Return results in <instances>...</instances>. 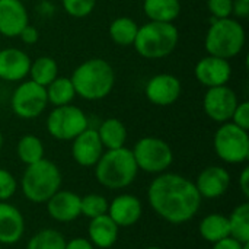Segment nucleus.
I'll return each instance as SVG.
<instances>
[{
	"mask_svg": "<svg viewBox=\"0 0 249 249\" xmlns=\"http://www.w3.org/2000/svg\"><path fill=\"white\" fill-rule=\"evenodd\" d=\"M147 200L160 219L171 225H182L198 213L203 198L193 181L179 174L163 172L150 182Z\"/></svg>",
	"mask_w": 249,
	"mask_h": 249,
	"instance_id": "f257e3e1",
	"label": "nucleus"
},
{
	"mask_svg": "<svg viewBox=\"0 0 249 249\" xmlns=\"http://www.w3.org/2000/svg\"><path fill=\"white\" fill-rule=\"evenodd\" d=\"M76 96L86 101H101L112 92L115 86V71L112 66L99 57L80 63L71 73Z\"/></svg>",
	"mask_w": 249,
	"mask_h": 249,
	"instance_id": "f03ea898",
	"label": "nucleus"
},
{
	"mask_svg": "<svg viewBox=\"0 0 249 249\" xmlns=\"http://www.w3.org/2000/svg\"><path fill=\"white\" fill-rule=\"evenodd\" d=\"M93 168L96 181L109 190L127 188L139 174L133 152L125 146L104 152Z\"/></svg>",
	"mask_w": 249,
	"mask_h": 249,
	"instance_id": "7ed1b4c3",
	"label": "nucleus"
},
{
	"mask_svg": "<svg viewBox=\"0 0 249 249\" xmlns=\"http://www.w3.org/2000/svg\"><path fill=\"white\" fill-rule=\"evenodd\" d=\"M179 42V31L174 22L149 20L139 26L133 47L137 54L147 60H160L171 55Z\"/></svg>",
	"mask_w": 249,
	"mask_h": 249,
	"instance_id": "20e7f679",
	"label": "nucleus"
},
{
	"mask_svg": "<svg viewBox=\"0 0 249 249\" xmlns=\"http://www.w3.org/2000/svg\"><path fill=\"white\" fill-rule=\"evenodd\" d=\"M61 181L60 168L44 158L26 166L20 179V190L26 200L41 204L47 203L61 188Z\"/></svg>",
	"mask_w": 249,
	"mask_h": 249,
	"instance_id": "39448f33",
	"label": "nucleus"
},
{
	"mask_svg": "<svg viewBox=\"0 0 249 249\" xmlns=\"http://www.w3.org/2000/svg\"><path fill=\"white\" fill-rule=\"evenodd\" d=\"M247 42V32L238 19H213L204 38L207 54L225 60L239 55Z\"/></svg>",
	"mask_w": 249,
	"mask_h": 249,
	"instance_id": "423d86ee",
	"label": "nucleus"
},
{
	"mask_svg": "<svg viewBox=\"0 0 249 249\" xmlns=\"http://www.w3.org/2000/svg\"><path fill=\"white\" fill-rule=\"evenodd\" d=\"M214 152L223 162L239 165L249 158V134L247 130L228 121L220 124L213 139Z\"/></svg>",
	"mask_w": 249,
	"mask_h": 249,
	"instance_id": "0eeeda50",
	"label": "nucleus"
},
{
	"mask_svg": "<svg viewBox=\"0 0 249 249\" xmlns=\"http://www.w3.org/2000/svg\"><path fill=\"white\" fill-rule=\"evenodd\" d=\"M131 152L139 171L142 169L147 174H163L174 162V152L171 146L165 140L153 136L140 139Z\"/></svg>",
	"mask_w": 249,
	"mask_h": 249,
	"instance_id": "6e6552de",
	"label": "nucleus"
},
{
	"mask_svg": "<svg viewBox=\"0 0 249 249\" xmlns=\"http://www.w3.org/2000/svg\"><path fill=\"white\" fill-rule=\"evenodd\" d=\"M89 127L88 115L71 104L54 107L47 117V131L55 140L70 142Z\"/></svg>",
	"mask_w": 249,
	"mask_h": 249,
	"instance_id": "1a4fd4ad",
	"label": "nucleus"
},
{
	"mask_svg": "<svg viewBox=\"0 0 249 249\" xmlns=\"http://www.w3.org/2000/svg\"><path fill=\"white\" fill-rule=\"evenodd\" d=\"M48 105L44 86L36 85L31 79L22 80L12 93L10 107L16 117L22 120H34L39 117Z\"/></svg>",
	"mask_w": 249,
	"mask_h": 249,
	"instance_id": "9d476101",
	"label": "nucleus"
},
{
	"mask_svg": "<svg viewBox=\"0 0 249 249\" xmlns=\"http://www.w3.org/2000/svg\"><path fill=\"white\" fill-rule=\"evenodd\" d=\"M238 104L239 98L236 92L228 85L209 88L203 98V108L206 115L219 124L231 121Z\"/></svg>",
	"mask_w": 249,
	"mask_h": 249,
	"instance_id": "9b49d317",
	"label": "nucleus"
},
{
	"mask_svg": "<svg viewBox=\"0 0 249 249\" xmlns=\"http://www.w3.org/2000/svg\"><path fill=\"white\" fill-rule=\"evenodd\" d=\"M182 93L181 80L171 73H159L152 76L144 86L147 101L156 107L174 105Z\"/></svg>",
	"mask_w": 249,
	"mask_h": 249,
	"instance_id": "f8f14e48",
	"label": "nucleus"
},
{
	"mask_svg": "<svg viewBox=\"0 0 249 249\" xmlns=\"http://www.w3.org/2000/svg\"><path fill=\"white\" fill-rule=\"evenodd\" d=\"M194 76L197 82L207 89L223 86L228 85L232 77V66L229 60L207 54L197 61L194 67Z\"/></svg>",
	"mask_w": 249,
	"mask_h": 249,
	"instance_id": "ddd939ff",
	"label": "nucleus"
},
{
	"mask_svg": "<svg viewBox=\"0 0 249 249\" xmlns=\"http://www.w3.org/2000/svg\"><path fill=\"white\" fill-rule=\"evenodd\" d=\"M71 142V156L79 166H95L104 153V146L101 143L96 128L88 127Z\"/></svg>",
	"mask_w": 249,
	"mask_h": 249,
	"instance_id": "4468645a",
	"label": "nucleus"
},
{
	"mask_svg": "<svg viewBox=\"0 0 249 249\" xmlns=\"http://www.w3.org/2000/svg\"><path fill=\"white\" fill-rule=\"evenodd\" d=\"M194 185L201 198L214 200L228 193L231 187V174L223 166H207L198 174Z\"/></svg>",
	"mask_w": 249,
	"mask_h": 249,
	"instance_id": "2eb2a0df",
	"label": "nucleus"
},
{
	"mask_svg": "<svg viewBox=\"0 0 249 249\" xmlns=\"http://www.w3.org/2000/svg\"><path fill=\"white\" fill-rule=\"evenodd\" d=\"M80 196L69 191V190H58L47 203V213L48 216L60 223H70L74 222L82 216L80 210Z\"/></svg>",
	"mask_w": 249,
	"mask_h": 249,
	"instance_id": "dca6fc26",
	"label": "nucleus"
},
{
	"mask_svg": "<svg viewBox=\"0 0 249 249\" xmlns=\"http://www.w3.org/2000/svg\"><path fill=\"white\" fill-rule=\"evenodd\" d=\"M28 23L29 15L22 0H0V35L16 38Z\"/></svg>",
	"mask_w": 249,
	"mask_h": 249,
	"instance_id": "f3484780",
	"label": "nucleus"
},
{
	"mask_svg": "<svg viewBox=\"0 0 249 249\" xmlns=\"http://www.w3.org/2000/svg\"><path fill=\"white\" fill-rule=\"evenodd\" d=\"M31 57L20 48L0 50V79L4 82H22L29 74Z\"/></svg>",
	"mask_w": 249,
	"mask_h": 249,
	"instance_id": "a211bd4d",
	"label": "nucleus"
},
{
	"mask_svg": "<svg viewBox=\"0 0 249 249\" xmlns=\"http://www.w3.org/2000/svg\"><path fill=\"white\" fill-rule=\"evenodd\" d=\"M143 214L142 201L131 194L117 196L108 206V216L118 228H128L136 225Z\"/></svg>",
	"mask_w": 249,
	"mask_h": 249,
	"instance_id": "6ab92c4d",
	"label": "nucleus"
},
{
	"mask_svg": "<svg viewBox=\"0 0 249 249\" xmlns=\"http://www.w3.org/2000/svg\"><path fill=\"white\" fill-rule=\"evenodd\" d=\"M25 233V219L19 209L0 201V244L13 245L22 239Z\"/></svg>",
	"mask_w": 249,
	"mask_h": 249,
	"instance_id": "aec40b11",
	"label": "nucleus"
},
{
	"mask_svg": "<svg viewBox=\"0 0 249 249\" xmlns=\"http://www.w3.org/2000/svg\"><path fill=\"white\" fill-rule=\"evenodd\" d=\"M118 233H120V228L108 216V213L90 219L88 235L93 247L99 249H108L114 247V244L118 239Z\"/></svg>",
	"mask_w": 249,
	"mask_h": 249,
	"instance_id": "412c9836",
	"label": "nucleus"
},
{
	"mask_svg": "<svg viewBox=\"0 0 249 249\" xmlns=\"http://www.w3.org/2000/svg\"><path fill=\"white\" fill-rule=\"evenodd\" d=\"M98 136L104 149L112 150L125 146L127 142V128L124 123L118 118H107L98 127Z\"/></svg>",
	"mask_w": 249,
	"mask_h": 249,
	"instance_id": "4be33fe9",
	"label": "nucleus"
},
{
	"mask_svg": "<svg viewBox=\"0 0 249 249\" xmlns=\"http://www.w3.org/2000/svg\"><path fill=\"white\" fill-rule=\"evenodd\" d=\"M198 232L201 235V238L207 242H210L212 245L231 236V231H229V219L228 216L222 214V213H212L207 214L198 226Z\"/></svg>",
	"mask_w": 249,
	"mask_h": 249,
	"instance_id": "5701e85b",
	"label": "nucleus"
},
{
	"mask_svg": "<svg viewBox=\"0 0 249 249\" xmlns=\"http://www.w3.org/2000/svg\"><path fill=\"white\" fill-rule=\"evenodd\" d=\"M143 12L153 22H174L181 13L179 0H143Z\"/></svg>",
	"mask_w": 249,
	"mask_h": 249,
	"instance_id": "b1692460",
	"label": "nucleus"
},
{
	"mask_svg": "<svg viewBox=\"0 0 249 249\" xmlns=\"http://www.w3.org/2000/svg\"><path fill=\"white\" fill-rule=\"evenodd\" d=\"M139 32V25L133 18L128 16H120L115 18L109 23V38L112 39L114 44L120 47H130L134 44V39Z\"/></svg>",
	"mask_w": 249,
	"mask_h": 249,
	"instance_id": "393cba45",
	"label": "nucleus"
},
{
	"mask_svg": "<svg viewBox=\"0 0 249 249\" xmlns=\"http://www.w3.org/2000/svg\"><path fill=\"white\" fill-rule=\"evenodd\" d=\"M29 79L39 86L47 88L57 76H58V64L50 55H41L31 61L29 67Z\"/></svg>",
	"mask_w": 249,
	"mask_h": 249,
	"instance_id": "a878e982",
	"label": "nucleus"
},
{
	"mask_svg": "<svg viewBox=\"0 0 249 249\" xmlns=\"http://www.w3.org/2000/svg\"><path fill=\"white\" fill-rule=\"evenodd\" d=\"M45 92H47V101L53 107L69 105L76 98V92H74V88H73V83H71L70 77L57 76L45 88Z\"/></svg>",
	"mask_w": 249,
	"mask_h": 249,
	"instance_id": "bb28decb",
	"label": "nucleus"
},
{
	"mask_svg": "<svg viewBox=\"0 0 249 249\" xmlns=\"http://www.w3.org/2000/svg\"><path fill=\"white\" fill-rule=\"evenodd\" d=\"M44 153H45L44 143L41 142L39 137L34 134L22 136L16 144V155L19 160L25 163L26 166L44 159Z\"/></svg>",
	"mask_w": 249,
	"mask_h": 249,
	"instance_id": "cd10ccee",
	"label": "nucleus"
},
{
	"mask_svg": "<svg viewBox=\"0 0 249 249\" xmlns=\"http://www.w3.org/2000/svg\"><path fill=\"white\" fill-rule=\"evenodd\" d=\"M229 219L231 238L241 244H249V203H242L233 209Z\"/></svg>",
	"mask_w": 249,
	"mask_h": 249,
	"instance_id": "c85d7f7f",
	"label": "nucleus"
},
{
	"mask_svg": "<svg viewBox=\"0 0 249 249\" xmlns=\"http://www.w3.org/2000/svg\"><path fill=\"white\" fill-rule=\"evenodd\" d=\"M66 238L54 229H42L28 241L26 249H66Z\"/></svg>",
	"mask_w": 249,
	"mask_h": 249,
	"instance_id": "c756f323",
	"label": "nucleus"
},
{
	"mask_svg": "<svg viewBox=\"0 0 249 249\" xmlns=\"http://www.w3.org/2000/svg\"><path fill=\"white\" fill-rule=\"evenodd\" d=\"M108 200L101 194H88L80 198V210L82 216L88 219H95L98 216H104L108 213Z\"/></svg>",
	"mask_w": 249,
	"mask_h": 249,
	"instance_id": "7c9ffc66",
	"label": "nucleus"
},
{
	"mask_svg": "<svg viewBox=\"0 0 249 249\" xmlns=\"http://www.w3.org/2000/svg\"><path fill=\"white\" fill-rule=\"evenodd\" d=\"M61 3L64 12L77 19L89 16L96 6V0H61Z\"/></svg>",
	"mask_w": 249,
	"mask_h": 249,
	"instance_id": "2f4dec72",
	"label": "nucleus"
},
{
	"mask_svg": "<svg viewBox=\"0 0 249 249\" xmlns=\"http://www.w3.org/2000/svg\"><path fill=\"white\" fill-rule=\"evenodd\" d=\"M18 190L16 178L7 171L0 168V201H7Z\"/></svg>",
	"mask_w": 249,
	"mask_h": 249,
	"instance_id": "473e14b6",
	"label": "nucleus"
},
{
	"mask_svg": "<svg viewBox=\"0 0 249 249\" xmlns=\"http://www.w3.org/2000/svg\"><path fill=\"white\" fill-rule=\"evenodd\" d=\"M233 0H207V9L214 19H225L232 16Z\"/></svg>",
	"mask_w": 249,
	"mask_h": 249,
	"instance_id": "72a5a7b5",
	"label": "nucleus"
},
{
	"mask_svg": "<svg viewBox=\"0 0 249 249\" xmlns=\"http://www.w3.org/2000/svg\"><path fill=\"white\" fill-rule=\"evenodd\" d=\"M231 123H233L235 125L244 128V130H249V102L248 101H239L238 107L233 111V115L231 118Z\"/></svg>",
	"mask_w": 249,
	"mask_h": 249,
	"instance_id": "f704fd0d",
	"label": "nucleus"
},
{
	"mask_svg": "<svg viewBox=\"0 0 249 249\" xmlns=\"http://www.w3.org/2000/svg\"><path fill=\"white\" fill-rule=\"evenodd\" d=\"M19 38L22 39L23 44H26V45H34V44H36L38 39H39V31H38L34 25H29V23H28V25L20 31Z\"/></svg>",
	"mask_w": 249,
	"mask_h": 249,
	"instance_id": "c9c22d12",
	"label": "nucleus"
},
{
	"mask_svg": "<svg viewBox=\"0 0 249 249\" xmlns=\"http://www.w3.org/2000/svg\"><path fill=\"white\" fill-rule=\"evenodd\" d=\"M232 16L236 18H248L249 16V0H233Z\"/></svg>",
	"mask_w": 249,
	"mask_h": 249,
	"instance_id": "e433bc0d",
	"label": "nucleus"
},
{
	"mask_svg": "<svg viewBox=\"0 0 249 249\" xmlns=\"http://www.w3.org/2000/svg\"><path fill=\"white\" fill-rule=\"evenodd\" d=\"M66 249H95L92 242L86 238H73L66 242Z\"/></svg>",
	"mask_w": 249,
	"mask_h": 249,
	"instance_id": "4c0bfd02",
	"label": "nucleus"
},
{
	"mask_svg": "<svg viewBox=\"0 0 249 249\" xmlns=\"http://www.w3.org/2000/svg\"><path fill=\"white\" fill-rule=\"evenodd\" d=\"M244 245L245 244H241L236 239L229 236V238H225V239L213 244V249H244Z\"/></svg>",
	"mask_w": 249,
	"mask_h": 249,
	"instance_id": "58836bf2",
	"label": "nucleus"
},
{
	"mask_svg": "<svg viewBox=\"0 0 249 249\" xmlns=\"http://www.w3.org/2000/svg\"><path fill=\"white\" fill-rule=\"evenodd\" d=\"M239 187H241V191L242 194L248 198L249 197V168L245 166L241 177H239Z\"/></svg>",
	"mask_w": 249,
	"mask_h": 249,
	"instance_id": "ea45409f",
	"label": "nucleus"
},
{
	"mask_svg": "<svg viewBox=\"0 0 249 249\" xmlns=\"http://www.w3.org/2000/svg\"><path fill=\"white\" fill-rule=\"evenodd\" d=\"M1 147H3V134L0 131V150H1Z\"/></svg>",
	"mask_w": 249,
	"mask_h": 249,
	"instance_id": "a19ab883",
	"label": "nucleus"
},
{
	"mask_svg": "<svg viewBox=\"0 0 249 249\" xmlns=\"http://www.w3.org/2000/svg\"><path fill=\"white\" fill-rule=\"evenodd\" d=\"M144 249H162V248H159V247H147V248H144Z\"/></svg>",
	"mask_w": 249,
	"mask_h": 249,
	"instance_id": "79ce46f5",
	"label": "nucleus"
},
{
	"mask_svg": "<svg viewBox=\"0 0 249 249\" xmlns=\"http://www.w3.org/2000/svg\"><path fill=\"white\" fill-rule=\"evenodd\" d=\"M0 50H1V42H0Z\"/></svg>",
	"mask_w": 249,
	"mask_h": 249,
	"instance_id": "37998d69",
	"label": "nucleus"
},
{
	"mask_svg": "<svg viewBox=\"0 0 249 249\" xmlns=\"http://www.w3.org/2000/svg\"><path fill=\"white\" fill-rule=\"evenodd\" d=\"M22 1H26V0H22Z\"/></svg>",
	"mask_w": 249,
	"mask_h": 249,
	"instance_id": "c03bdc74",
	"label": "nucleus"
}]
</instances>
